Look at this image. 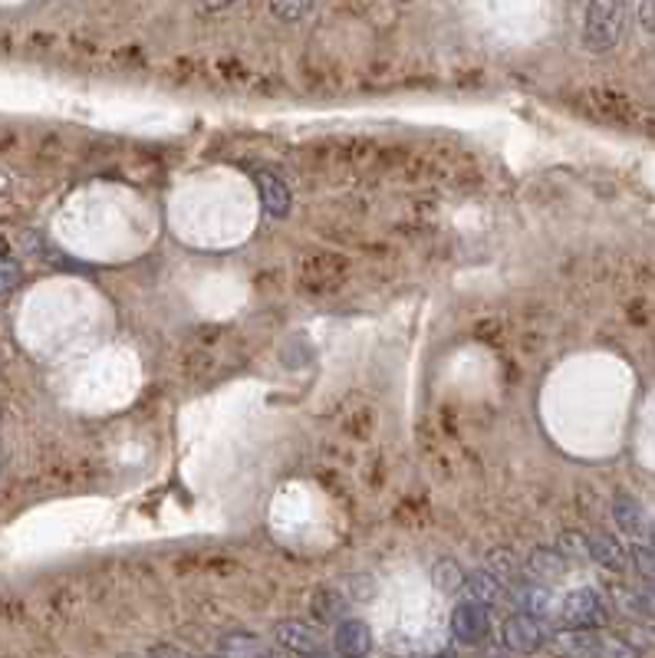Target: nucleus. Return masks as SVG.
<instances>
[{
    "instance_id": "1",
    "label": "nucleus",
    "mask_w": 655,
    "mask_h": 658,
    "mask_svg": "<svg viewBox=\"0 0 655 658\" xmlns=\"http://www.w3.org/2000/svg\"><path fill=\"white\" fill-rule=\"evenodd\" d=\"M557 658H640L633 646L600 629H560L547 639Z\"/></svg>"
},
{
    "instance_id": "2",
    "label": "nucleus",
    "mask_w": 655,
    "mask_h": 658,
    "mask_svg": "<svg viewBox=\"0 0 655 658\" xmlns=\"http://www.w3.org/2000/svg\"><path fill=\"white\" fill-rule=\"evenodd\" d=\"M626 26V7L616 0H596L583 10V46L590 53H606L620 43Z\"/></svg>"
},
{
    "instance_id": "3",
    "label": "nucleus",
    "mask_w": 655,
    "mask_h": 658,
    "mask_svg": "<svg viewBox=\"0 0 655 658\" xmlns=\"http://www.w3.org/2000/svg\"><path fill=\"white\" fill-rule=\"evenodd\" d=\"M557 616H560L563 629H600V626H606L610 609H606V603L596 590L583 586V590H573L560 599Z\"/></svg>"
},
{
    "instance_id": "4",
    "label": "nucleus",
    "mask_w": 655,
    "mask_h": 658,
    "mask_svg": "<svg viewBox=\"0 0 655 658\" xmlns=\"http://www.w3.org/2000/svg\"><path fill=\"white\" fill-rule=\"evenodd\" d=\"M452 636L462 643V646H478L492 636V609L472 603V599H462L455 609H452Z\"/></svg>"
},
{
    "instance_id": "5",
    "label": "nucleus",
    "mask_w": 655,
    "mask_h": 658,
    "mask_svg": "<svg viewBox=\"0 0 655 658\" xmlns=\"http://www.w3.org/2000/svg\"><path fill=\"white\" fill-rule=\"evenodd\" d=\"M500 639H504V646H507L510 652H517V656H530V652H537V649H543V646H547V629H543V623H537V619H530V616L514 613L510 619H504V626H500Z\"/></svg>"
},
{
    "instance_id": "6",
    "label": "nucleus",
    "mask_w": 655,
    "mask_h": 658,
    "mask_svg": "<svg viewBox=\"0 0 655 658\" xmlns=\"http://www.w3.org/2000/svg\"><path fill=\"white\" fill-rule=\"evenodd\" d=\"M274 639H277V646H284L287 652H294V656L300 658L314 656V652L324 649L320 629L314 623H304V619H284V623H277Z\"/></svg>"
},
{
    "instance_id": "7",
    "label": "nucleus",
    "mask_w": 655,
    "mask_h": 658,
    "mask_svg": "<svg viewBox=\"0 0 655 658\" xmlns=\"http://www.w3.org/2000/svg\"><path fill=\"white\" fill-rule=\"evenodd\" d=\"M613 520H616V527H620L626 537H633V540L646 543L653 520H649L646 507H643L636 497H630V494H616V500H613Z\"/></svg>"
},
{
    "instance_id": "8",
    "label": "nucleus",
    "mask_w": 655,
    "mask_h": 658,
    "mask_svg": "<svg viewBox=\"0 0 655 658\" xmlns=\"http://www.w3.org/2000/svg\"><path fill=\"white\" fill-rule=\"evenodd\" d=\"M332 649L339 658H366L372 652V633L362 619H342L332 633Z\"/></svg>"
},
{
    "instance_id": "9",
    "label": "nucleus",
    "mask_w": 655,
    "mask_h": 658,
    "mask_svg": "<svg viewBox=\"0 0 655 658\" xmlns=\"http://www.w3.org/2000/svg\"><path fill=\"white\" fill-rule=\"evenodd\" d=\"M254 181H257L264 211H267L271 217H287V214H290V204H294V194H290L287 181H284L277 171H267V168H261V171L254 174Z\"/></svg>"
},
{
    "instance_id": "10",
    "label": "nucleus",
    "mask_w": 655,
    "mask_h": 658,
    "mask_svg": "<svg viewBox=\"0 0 655 658\" xmlns=\"http://www.w3.org/2000/svg\"><path fill=\"white\" fill-rule=\"evenodd\" d=\"M218 658H281L254 633H221L214 643Z\"/></svg>"
},
{
    "instance_id": "11",
    "label": "nucleus",
    "mask_w": 655,
    "mask_h": 658,
    "mask_svg": "<svg viewBox=\"0 0 655 658\" xmlns=\"http://www.w3.org/2000/svg\"><path fill=\"white\" fill-rule=\"evenodd\" d=\"M465 593H468L472 603H478V606H485V609L504 606V603L510 599V590H507L497 576H492L488 570L468 573V576H465Z\"/></svg>"
},
{
    "instance_id": "12",
    "label": "nucleus",
    "mask_w": 655,
    "mask_h": 658,
    "mask_svg": "<svg viewBox=\"0 0 655 658\" xmlns=\"http://www.w3.org/2000/svg\"><path fill=\"white\" fill-rule=\"evenodd\" d=\"M587 543H590V560L600 563L603 570L623 573V570L630 566V553L623 550V543H620L616 537H610V533H593V537H587Z\"/></svg>"
},
{
    "instance_id": "13",
    "label": "nucleus",
    "mask_w": 655,
    "mask_h": 658,
    "mask_svg": "<svg viewBox=\"0 0 655 658\" xmlns=\"http://www.w3.org/2000/svg\"><path fill=\"white\" fill-rule=\"evenodd\" d=\"M514 599H517L520 616H530V619H537V623L557 613V603H553L550 590H543L540 583H520V586L514 590Z\"/></svg>"
},
{
    "instance_id": "14",
    "label": "nucleus",
    "mask_w": 655,
    "mask_h": 658,
    "mask_svg": "<svg viewBox=\"0 0 655 658\" xmlns=\"http://www.w3.org/2000/svg\"><path fill=\"white\" fill-rule=\"evenodd\" d=\"M527 573L533 580H560L567 573V560L560 556V550H550V546H537L530 550L527 556Z\"/></svg>"
},
{
    "instance_id": "15",
    "label": "nucleus",
    "mask_w": 655,
    "mask_h": 658,
    "mask_svg": "<svg viewBox=\"0 0 655 658\" xmlns=\"http://www.w3.org/2000/svg\"><path fill=\"white\" fill-rule=\"evenodd\" d=\"M310 606H314V616H317L320 623H336V626L342 623V616H346V609H349V606H346V599H342L332 586L317 590Z\"/></svg>"
},
{
    "instance_id": "16",
    "label": "nucleus",
    "mask_w": 655,
    "mask_h": 658,
    "mask_svg": "<svg viewBox=\"0 0 655 658\" xmlns=\"http://www.w3.org/2000/svg\"><path fill=\"white\" fill-rule=\"evenodd\" d=\"M488 573L497 576L504 586H507V583H517V576H520L517 553H514V550H507V546H494L492 553H488Z\"/></svg>"
},
{
    "instance_id": "17",
    "label": "nucleus",
    "mask_w": 655,
    "mask_h": 658,
    "mask_svg": "<svg viewBox=\"0 0 655 658\" xmlns=\"http://www.w3.org/2000/svg\"><path fill=\"white\" fill-rule=\"evenodd\" d=\"M432 583L442 593H458V590H465V570L455 560H439L432 566Z\"/></svg>"
},
{
    "instance_id": "18",
    "label": "nucleus",
    "mask_w": 655,
    "mask_h": 658,
    "mask_svg": "<svg viewBox=\"0 0 655 658\" xmlns=\"http://www.w3.org/2000/svg\"><path fill=\"white\" fill-rule=\"evenodd\" d=\"M557 550H560V556H563V560H590V543H587V537H583V533H577V530L560 533Z\"/></svg>"
},
{
    "instance_id": "19",
    "label": "nucleus",
    "mask_w": 655,
    "mask_h": 658,
    "mask_svg": "<svg viewBox=\"0 0 655 658\" xmlns=\"http://www.w3.org/2000/svg\"><path fill=\"white\" fill-rule=\"evenodd\" d=\"M20 280H23V267L13 257H3L0 261V297L13 294L20 287Z\"/></svg>"
},
{
    "instance_id": "20",
    "label": "nucleus",
    "mask_w": 655,
    "mask_h": 658,
    "mask_svg": "<svg viewBox=\"0 0 655 658\" xmlns=\"http://www.w3.org/2000/svg\"><path fill=\"white\" fill-rule=\"evenodd\" d=\"M310 10H314L310 3H271V13H274L277 20H287V23H297V20H304Z\"/></svg>"
},
{
    "instance_id": "21",
    "label": "nucleus",
    "mask_w": 655,
    "mask_h": 658,
    "mask_svg": "<svg viewBox=\"0 0 655 658\" xmlns=\"http://www.w3.org/2000/svg\"><path fill=\"white\" fill-rule=\"evenodd\" d=\"M630 553H633V563H636V570H640L646 580H655V550H649L646 543H640V546H633Z\"/></svg>"
},
{
    "instance_id": "22",
    "label": "nucleus",
    "mask_w": 655,
    "mask_h": 658,
    "mask_svg": "<svg viewBox=\"0 0 655 658\" xmlns=\"http://www.w3.org/2000/svg\"><path fill=\"white\" fill-rule=\"evenodd\" d=\"M626 646H633L636 652H643V649H655V629L649 626H636V629H630V636L623 639Z\"/></svg>"
},
{
    "instance_id": "23",
    "label": "nucleus",
    "mask_w": 655,
    "mask_h": 658,
    "mask_svg": "<svg viewBox=\"0 0 655 658\" xmlns=\"http://www.w3.org/2000/svg\"><path fill=\"white\" fill-rule=\"evenodd\" d=\"M149 658H204V656H194V652H188V649H181V646H171V643H156V646L149 649Z\"/></svg>"
},
{
    "instance_id": "24",
    "label": "nucleus",
    "mask_w": 655,
    "mask_h": 658,
    "mask_svg": "<svg viewBox=\"0 0 655 658\" xmlns=\"http://www.w3.org/2000/svg\"><path fill=\"white\" fill-rule=\"evenodd\" d=\"M636 17H640V26H646L649 33H655V0H646L636 7Z\"/></svg>"
},
{
    "instance_id": "25",
    "label": "nucleus",
    "mask_w": 655,
    "mask_h": 658,
    "mask_svg": "<svg viewBox=\"0 0 655 658\" xmlns=\"http://www.w3.org/2000/svg\"><path fill=\"white\" fill-rule=\"evenodd\" d=\"M3 257H10V244H7V237H0V261Z\"/></svg>"
},
{
    "instance_id": "26",
    "label": "nucleus",
    "mask_w": 655,
    "mask_h": 658,
    "mask_svg": "<svg viewBox=\"0 0 655 658\" xmlns=\"http://www.w3.org/2000/svg\"><path fill=\"white\" fill-rule=\"evenodd\" d=\"M646 546H649V550H655V523H653V527H649V537H646Z\"/></svg>"
},
{
    "instance_id": "27",
    "label": "nucleus",
    "mask_w": 655,
    "mask_h": 658,
    "mask_svg": "<svg viewBox=\"0 0 655 658\" xmlns=\"http://www.w3.org/2000/svg\"><path fill=\"white\" fill-rule=\"evenodd\" d=\"M304 658H332V652H327V649H320V652H314V656H304Z\"/></svg>"
},
{
    "instance_id": "28",
    "label": "nucleus",
    "mask_w": 655,
    "mask_h": 658,
    "mask_svg": "<svg viewBox=\"0 0 655 658\" xmlns=\"http://www.w3.org/2000/svg\"><path fill=\"white\" fill-rule=\"evenodd\" d=\"M119 658H149V656H119Z\"/></svg>"
},
{
    "instance_id": "29",
    "label": "nucleus",
    "mask_w": 655,
    "mask_h": 658,
    "mask_svg": "<svg viewBox=\"0 0 655 658\" xmlns=\"http://www.w3.org/2000/svg\"><path fill=\"white\" fill-rule=\"evenodd\" d=\"M653 590H655V580H653Z\"/></svg>"
}]
</instances>
